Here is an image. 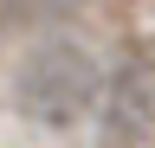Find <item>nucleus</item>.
<instances>
[{
  "label": "nucleus",
  "instance_id": "f257e3e1",
  "mask_svg": "<svg viewBox=\"0 0 155 148\" xmlns=\"http://www.w3.org/2000/svg\"><path fill=\"white\" fill-rule=\"evenodd\" d=\"M91 65L78 58V52H45V58H32L26 65V77H19V109H26L32 122H78L91 109Z\"/></svg>",
  "mask_w": 155,
  "mask_h": 148
}]
</instances>
